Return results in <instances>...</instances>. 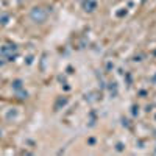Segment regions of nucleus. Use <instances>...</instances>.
<instances>
[{"label":"nucleus","mask_w":156,"mask_h":156,"mask_svg":"<svg viewBox=\"0 0 156 156\" xmlns=\"http://www.w3.org/2000/svg\"><path fill=\"white\" fill-rule=\"evenodd\" d=\"M30 17H31V20H33V22H36V23H42V22H45V20H47V12H45V9L36 6V8H33V9H31Z\"/></svg>","instance_id":"nucleus-1"},{"label":"nucleus","mask_w":156,"mask_h":156,"mask_svg":"<svg viewBox=\"0 0 156 156\" xmlns=\"http://www.w3.org/2000/svg\"><path fill=\"white\" fill-rule=\"evenodd\" d=\"M83 9L87 11V12H92L97 9V0H83V3H81Z\"/></svg>","instance_id":"nucleus-2"},{"label":"nucleus","mask_w":156,"mask_h":156,"mask_svg":"<svg viewBox=\"0 0 156 156\" xmlns=\"http://www.w3.org/2000/svg\"><path fill=\"white\" fill-rule=\"evenodd\" d=\"M12 87H14V90H19V89L22 87V81H20V80H16L14 84H12Z\"/></svg>","instance_id":"nucleus-3"},{"label":"nucleus","mask_w":156,"mask_h":156,"mask_svg":"<svg viewBox=\"0 0 156 156\" xmlns=\"http://www.w3.org/2000/svg\"><path fill=\"white\" fill-rule=\"evenodd\" d=\"M8 19H9V16H8V14H3V16H2V23L6 25V23H8Z\"/></svg>","instance_id":"nucleus-4"},{"label":"nucleus","mask_w":156,"mask_h":156,"mask_svg":"<svg viewBox=\"0 0 156 156\" xmlns=\"http://www.w3.org/2000/svg\"><path fill=\"white\" fill-rule=\"evenodd\" d=\"M17 95H20L19 98H27V95H28V94H27V92H23V90H20V92L17 90Z\"/></svg>","instance_id":"nucleus-5"},{"label":"nucleus","mask_w":156,"mask_h":156,"mask_svg":"<svg viewBox=\"0 0 156 156\" xmlns=\"http://www.w3.org/2000/svg\"><path fill=\"white\" fill-rule=\"evenodd\" d=\"M117 150H119V151L123 150V145H122V144H117Z\"/></svg>","instance_id":"nucleus-6"},{"label":"nucleus","mask_w":156,"mask_h":156,"mask_svg":"<svg viewBox=\"0 0 156 156\" xmlns=\"http://www.w3.org/2000/svg\"><path fill=\"white\" fill-rule=\"evenodd\" d=\"M2 64H3V61H0V66H2Z\"/></svg>","instance_id":"nucleus-7"},{"label":"nucleus","mask_w":156,"mask_h":156,"mask_svg":"<svg viewBox=\"0 0 156 156\" xmlns=\"http://www.w3.org/2000/svg\"><path fill=\"white\" fill-rule=\"evenodd\" d=\"M153 81H156V76H154V78H153Z\"/></svg>","instance_id":"nucleus-8"}]
</instances>
